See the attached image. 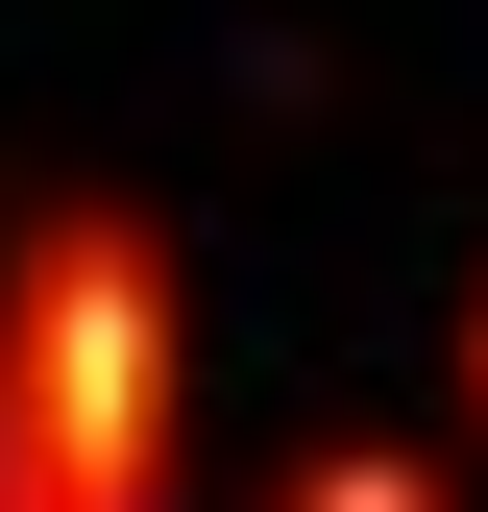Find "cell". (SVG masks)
<instances>
[{
    "instance_id": "6da1fadb",
    "label": "cell",
    "mask_w": 488,
    "mask_h": 512,
    "mask_svg": "<svg viewBox=\"0 0 488 512\" xmlns=\"http://www.w3.org/2000/svg\"><path fill=\"white\" fill-rule=\"evenodd\" d=\"M0 512H171V269L98 196L0 244Z\"/></svg>"
},
{
    "instance_id": "7a4b0ae2",
    "label": "cell",
    "mask_w": 488,
    "mask_h": 512,
    "mask_svg": "<svg viewBox=\"0 0 488 512\" xmlns=\"http://www.w3.org/2000/svg\"><path fill=\"white\" fill-rule=\"evenodd\" d=\"M293 512H440V464H415V439H342V464L293 488Z\"/></svg>"
}]
</instances>
